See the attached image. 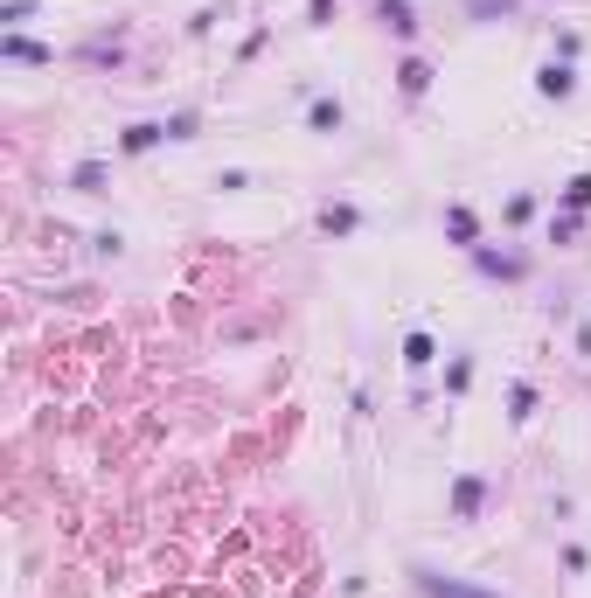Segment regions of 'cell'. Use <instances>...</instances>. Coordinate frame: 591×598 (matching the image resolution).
<instances>
[{"label":"cell","instance_id":"6","mask_svg":"<svg viewBox=\"0 0 591 598\" xmlns=\"http://www.w3.org/2000/svg\"><path fill=\"white\" fill-rule=\"evenodd\" d=\"M0 56H7V63H28V70H49V63H56V49L28 42V35H0Z\"/></svg>","mask_w":591,"mask_h":598},{"label":"cell","instance_id":"23","mask_svg":"<svg viewBox=\"0 0 591 598\" xmlns=\"http://www.w3.org/2000/svg\"><path fill=\"white\" fill-rule=\"evenodd\" d=\"M578 237V216H550V244H571Z\"/></svg>","mask_w":591,"mask_h":598},{"label":"cell","instance_id":"5","mask_svg":"<svg viewBox=\"0 0 591 598\" xmlns=\"http://www.w3.org/2000/svg\"><path fill=\"white\" fill-rule=\"evenodd\" d=\"M536 91H543V98H557V105H564V98H571V91H578V70H571V63H564V56H550V63H543V70H536Z\"/></svg>","mask_w":591,"mask_h":598},{"label":"cell","instance_id":"17","mask_svg":"<svg viewBox=\"0 0 591 598\" xmlns=\"http://www.w3.org/2000/svg\"><path fill=\"white\" fill-rule=\"evenodd\" d=\"M591 209V174H571L564 181V216H585Z\"/></svg>","mask_w":591,"mask_h":598},{"label":"cell","instance_id":"7","mask_svg":"<svg viewBox=\"0 0 591 598\" xmlns=\"http://www.w3.org/2000/svg\"><path fill=\"white\" fill-rule=\"evenodd\" d=\"M313 223H320V237H355V230H362V209H355V202H327Z\"/></svg>","mask_w":591,"mask_h":598},{"label":"cell","instance_id":"19","mask_svg":"<svg viewBox=\"0 0 591 598\" xmlns=\"http://www.w3.org/2000/svg\"><path fill=\"white\" fill-rule=\"evenodd\" d=\"M160 126H167V140H195V133H202L195 112H174V119H160Z\"/></svg>","mask_w":591,"mask_h":598},{"label":"cell","instance_id":"24","mask_svg":"<svg viewBox=\"0 0 591 598\" xmlns=\"http://www.w3.org/2000/svg\"><path fill=\"white\" fill-rule=\"evenodd\" d=\"M334 21V0H306V28H327Z\"/></svg>","mask_w":591,"mask_h":598},{"label":"cell","instance_id":"11","mask_svg":"<svg viewBox=\"0 0 591 598\" xmlns=\"http://www.w3.org/2000/svg\"><path fill=\"white\" fill-rule=\"evenodd\" d=\"M105 181H112V160H77L70 167V188L77 195H105Z\"/></svg>","mask_w":591,"mask_h":598},{"label":"cell","instance_id":"16","mask_svg":"<svg viewBox=\"0 0 591 598\" xmlns=\"http://www.w3.org/2000/svg\"><path fill=\"white\" fill-rule=\"evenodd\" d=\"M508 418H515V425L536 418V383H508Z\"/></svg>","mask_w":591,"mask_h":598},{"label":"cell","instance_id":"13","mask_svg":"<svg viewBox=\"0 0 591 598\" xmlns=\"http://www.w3.org/2000/svg\"><path fill=\"white\" fill-rule=\"evenodd\" d=\"M432 362H439V341H432L425 327H418V334H404V369H432Z\"/></svg>","mask_w":591,"mask_h":598},{"label":"cell","instance_id":"10","mask_svg":"<svg viewBox=\"0 0 591 598\" xmlns=\"http://www.w3.org/2000/svg\"><path fill=\"white\" fill-rule=\"evenodd\" d=\"M397 91H404V98H425V91H432V63H425V56H404V63H397Z\"/></svg>","mask_w":591,"mask_h":598},{"label":"cell","instance_id":"3","mask_svg":"<svg viewBox=\"0 0 591 598\" xmlns=\"http://www.w3.org/2000/svg\"><path fill=\"white\" fill-rule=\"evenodd\" d=\"M439 230H445V237H452V244H459V251H466V258H473V251H480V216H473V209H466V202H445Z\"/></svg>","mask_w":591,"mask_h":598},{"label":"cell","instance_id":"20","mask_svg":"<svg viewBox=\"0 0 591 598\" xmlns=\"http://www.w3.org/2000/svg\"><path fill=\"white\" fill-rule=\"evenodd\" d=\"M216 188H223V195H244V188H251V174H244V167H223V174H216Z\"/></svg>","mask_w":591,"mask_h":598},{"label":"cell","instance_id":"2","mask_svg":"<svg viewBox=\"0 0 591 598\" xmlns=\"http://www.w3.org/2000/svg\"><path fill=\"white\" fill-rule=\"evenodd\" d=\"M473 265H480V279H501V286H515V279H529V258L522 251H473Z\"/></svg>","mask_w":591,"mask_h":598},{"label":"cell","instance_id":"1","mask_svg":"<svg viewBox=\"0 0 591 598\" xmlns=\"http://www.w3.org/2000/svg\"><path fill=\"white\" fill-rule=\"evenodd\" d=\"M411 585L425 598H501V592H487V585H466V578L439 571V564H411Z\"/></svg>","mask_w":591,"mask_h":598},{"label":"cell","instance_id":"14","mask_svg":"<svg viewBox=\"0 0 591 598\" xmlns=\"http://www.w3.org/2000/svg\"><path fill=\"white\" fill-rule=\"evenodd\" d=\"M522 0H466V21H515Z\"/></svg>","mask_w":591,"mask_h":598},{"label":"cell","instance_id":"9","mask_svg":"<svg viewBox=\"0 0 591 598\" xmlns=\"http://www.w3.org/2000/svg\"><path fill=\"white\" fill-rule=\"evenodd\" d=\"M341 126H348V105L341 98H313L306 105V133H341Z\"/></svg>","mask_w":591,"mask_h":598},{"label":"cell","instance_id":"4","mask_svg":"<svg viewBox=\"0 0 591 598\" xmlns=\"http://www.w3.org/2000/svg\"><path fill=\"white\" fill-rule=\"evenodd\" d=\"M480 508H487V480L480 473H459L452 480V522H480Z\"/></svg>","mask_w":591,"mask_h":598},{"label":"cell","instance_id":"12","mask_svg":"<svg viewBox=\"0 0 591 598\" xmlns=\"http://www.w3.org/2000/svg\"><path fill=\"white\" fill-rule=\"evenodd\" d=\"M160 140H167V126H160V119H140V126L119 133V153H153Z\"/></svg>","mask_w":591,"mask_h":598},{"label":"cell","instance_id":"21","mask_svg":"<svg viewBox=\"0 0 591 598\" xmlns=\"http://www.w3.org/2000/svg\"><path fill=\"white\" fill-rule=\"evenodd\" d=\"M91 251H98V258H119V251H126V237H119V230H98V237H91Z\"/></svg>","mask_w":591,"mask_h":598},{"label":"cell","instance_id":"15","mask_svg":"<svg viewBox=\"0 0 591 598\" xmlns=\"http://www.w3.org/2000/svg\"><path fill=\"white\" fill-rule=\"evenodd\" d=\"M473 390V355H452L445 362V397H466Z\"/></svg>","mask_w":591,"mask_h":598},{"label":"cell","instance_id":"8","mask_svg":"<svg viewBox=\"0 0 591 598\" xmlns=\"http://www.w3.org/2000/svg\"><path fill=\"white\" fill-rule=\"evenodd\" d=\"M376 21H383L397 42H411V35H418V7H411V0H376Z\"/></svg>","mask_w":591,"mask_h":598},{"label":"cell","instance_id":"22","mask_svg":"<svg viewBox=\"0 0 591 598\" xmlns=\"http://www.w3.org/2000/svg\"><path fill=\"white\" fill-rule=\"evenodd\" d=\"M536 216V195H508V223H529Z\"/></svg>","mask_w":591,"mask_h":598},{"label":"cell","instance_id":"18","mask_svg":"<svg viewBox=\"0 0 591 598\" xmlns=\"http://www.w3.org/2000/svg\"><path fill=\"white\" fill-rule=\"evenodd\" d=\"M21 21H35V0H7V7H0V28H7V35H21Z\"/></svg>","mask_w":591,"mask_h":598}]
</instances>
